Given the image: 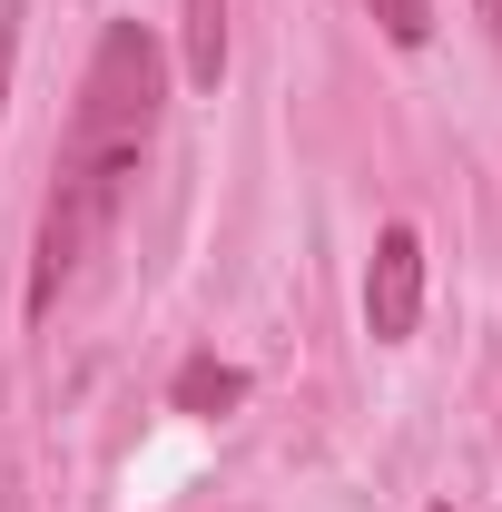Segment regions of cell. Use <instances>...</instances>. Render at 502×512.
Segmentation results:
<instances>
[{
  "label": "cell",
  "mask_w": 502,
  "mask_h": 512,
  "mask_svg": "<svg viewBox=\"0 0 502 512\" xmlns=\"http://www.w3.org/2000/svg\"><path fill=\"white\" fill-rule=\"evenodd\" d=\"M424 325V237L394 217L375 237V266H365V335L375 345H404Z\"/></svg>",
  "instance_id": "obj_2"
},
{
  "label": "cell",
  "mask_w": 502,
  "mask_h": 512,
  "mask_svg": "<svg viewBox=\"0 0 502 512\" xmlns=\"http://www.w3.org/2000/svg\"><path fill=\"white\" fill-rule=\"evenodd\" d=\"M178 69L197 89L227 79V0H178Z\"/></svg>",
  "instance_id": "obj_4"
},
{
  "label": "cell",
  "mask_w": 502,
  "mask_h": 512,
  "mask_svg": "<svg viewBox=\"0 0 502 512\" xmlns=\"http://www.w3.org/2000/svg\"><path fill=\"white\" fill-rule=\"evenodd\" d=\"M237 404H247V365H227V355H178V375H168V414L217 424V414H237Z\"/></svg>",
  "instance_id": "obj_3"
},
{
  "label": "cell",
  "mask_w": 502,
  "mask_h": 512,
  "mask_svg": "<svg viewBox=\"0 0 502 512\" xmlns=\"http://www.w3.org/2000/svg\"><path fill=\"white\" fill-rule=\"evenodd\" d=\"M10 60H20V0H0V109H10Z\"/></svg>",
  "instance_id": "obj_6"
},
{
  "label": "cell",
  "mask_w": 502,
  "mask_h": 512,
  "mask_svg": "<svg viewBox=\"0 0 502 512\" xmlns=\"http://www.w3.org/2000/svg\"><path fill=\"white\" fill-rule=\"evenodd\" d=\"M473 10H483V30H493V50H502V0H473Z\"/></svg>",
  "instance_id": "obj_7"
},
{
  "label": "cell",
  "mask_w": 502,
  "mask_h": 512,
  "mask_svg": "<svg viewBox=\"0 0 502 512\" xmlns=\"http://www.w3.org/2000/svg\"><path fill=\"white\" fill-rule=\"evenodd\" d=\"M158 109H168V50L148 20H109L99 50L79 69V109H69L60 168H50V197H40V237H30V286H20V316L40 325L79 286V266L109 247L128 188L148 168V138H158Z\"/></svg>",
  "instance_id": "obj_1"
},
{
  "label": "cell",
  "mask_w": 502,
  "mask_h": 512,
  "mask_svg": "<svg viewBox=\"0 0 502 512\" xmlns=\"http://www.w3.org/2000/svg\"><path fill=\"white\" fill-rule=\"evenodd\" d=\"M365 10H375V30L394 50H424L434 40V0H365Z\"/></svg>",
  "instance_id": "obj_5"
},
{
  "label": "cell",
  "mask_w": 502,
  "mask_h": 512,
  "mask_svg": "<svg viewBox=\"0 0 502 512\" xmlns=\"http://www.w3.org/2000/svg\"><path fill=\"white\" fill-rule=\"evenodd\" d=\"M434 512H453V503H434Z\"/></svg>",
  "instance_id": "obj_8"
}]
</instances>
